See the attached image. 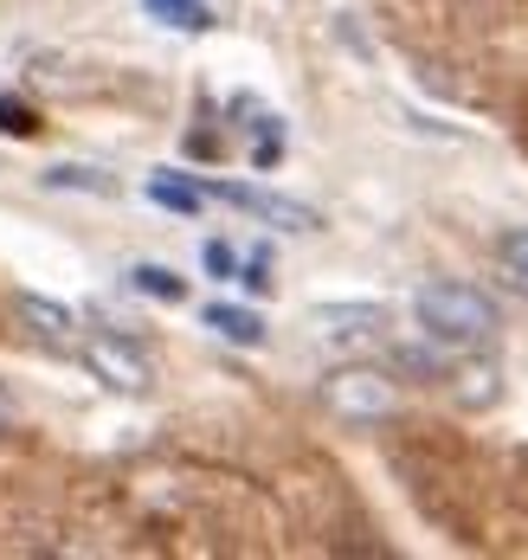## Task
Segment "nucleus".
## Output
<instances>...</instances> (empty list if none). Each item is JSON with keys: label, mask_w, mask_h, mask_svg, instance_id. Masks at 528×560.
Wrapping results in <instances>:
<instances>
[{"label": "nucleus", "mask_w": 528, "mask_h": 560, "mask_svg": "<svg viewBox=\"0 0 528 560\" xmlns=\"http://www.w3.org/2000/svg\"><path fill=\"white\" fill-rule=\"evenodd\" d=\"M412 316H419V329L438 341V348H483V341L503 329L496 303L483 290H470V283H419Z\"/></svg>", "instance_id": "f257e3e1"}, {"label": "nucleus", "mask_w": 528, "mask_h": 560, "mask_svg": "<svg viewBox=\"0 0 528 560\" xmlns=\"http://www.w3.org/2000/svg\"><path fill=\"white\" fill-rule=\"evenodd\" d=\"M322 406L349 425H387V419H400V387L380 368H336L322 381Z\"/></svg>", "instance_id": "f03ea898"}, {"label": "nucleus", "mask_w": 528, "mask_h": 560, "mask_svg": "<svg viewBox=\"0 0 528 560\" xmlns=\"http://www.w3.org/2000/svg\"><path fill=\"white\" fill-rule=\"evenodd\" d=\"M207 200H226V207L251 213V220L284 225V232H316V225H322L303 200H284V194H271V187H245V180H207Z\"/></svg>", "instance_id": "7ed1b4c3"}, {"label": "nucleus", "mask_w": 528, "mask_h": 560, "mask_svg": "<svg viewBox=\"0 0 528 560\" xmlns=\"http://www.w3.org/2000/svg\"><path fill=\"white\" fill-rule=\"evenodd\" d=\"M84 368H91L110 393H149V387H155L149 354H142V348H129L122 336H91V341H84Z\"/></svg>", "instance_id": "20e7f679"}, {"label": "nucleus", "mask_w": 528, "mask_h": 560, "mask_svg": "<svg viewBox=\"0 0 528 560\" xmlns=\"http://www.w3.org/2000/svg\"><path fill=\"white\" fill-rule=\"evenodd\" d=\"M20 329H33L39 341H71L78 336V323H71V310L64 303H52V296H39V290H20Z\"/></svg>", "instance_id": "39448f33"}, {"label": "nucleus", "mask_w": 528, "mask_h": 560, "mask_svg": "<svg viewBox=\"0 0 528 560\" xmlns=\"http://www.w3.org/2000/svg\"><path fill=\"white\" fill-rule=\"evenodd\" d=\"M309 323L322 336H374V329H387V310L380 303H322V310H309Z\"/></svg>", "instance_id": "423d86ee"}, {"label": "nucleus", "mask_w": 528, "mask_h": 560, "mask_svg": "<svg viewBox=\"0 0 528 560\" xmlns=\"http://www.w3.org/2000/svg\"><path fill=\"white\" fill-rule=\"evenodd\" d=\"M200 323H207L220 341H233V348H258V341H265V316L245 310V303H207Z\"/></svg>", "instance_id": "0eeeda50"}, {"label": "nucleus", "mask_w": 528, "mask_h": 560, "mask_svg": "<svg viewBox=\"0 0 528 560\" xmlns=\"http://www.w3.org/2000/svg\"><path fill=\"white\" fill-rule=\"evenodd\" d=\"M149 200H155V207H168V213H187V220H193V213L207 207V187H200V180H187V174H175V168H155V174H149Z\"/></svg>", "instance_id": "6e6552de"}, {"label": "nucleus", "mask_w": 528, "mask_h": 560, "mask_svg": "<svg viewBox=\"0 0 528 560\" xmlns=\"http://www.w3.org/2000/svg\"><path fill=\"white\" fill-rule=\"evenodd\" d=\"M142 13L162 20V26H175V33H213L220 26L207 0H142Z\"/></svg>", "instance_id": "1a4fd4ad"}, {"label": "nucleus", "mask_w": 528, "mask_h": 560, "mask_svg": "<svg viewBox=\"0 0 528 560\" xmlns=\"http://www.w3.org/2000/svg\"><path fill=\"white\" fill-rule=\"evenodd\" d=\"M445 381H451V393H458L465 406H490V399H496V368H490V361H451Z\"/></svg>", "instance_id": "9d476101"}, {"label": "nucleus", "mask_w": 528, "mask_h": 560, "mask_svg": "<svg viewBox=\"0 0 528 560\" xmlns=\"http://www.w3.org/2000/svg\"><path fill=\"white\" fill-rule=\"evenodd\" d=\"M129 290H142L155 303H180L187 296V278H175L168 265H129Z\"/></svg>", "instance_id": "9b49d317"}, {"label": "nucleus", "mask_w": 528, "mask_h": 560, "mask_svg": "<svg viewBox=\"0 0 528 560\" xmlns=\"http://www.w3.org/2000/svg\"><path fill=\"white\" fill-rule=\"evenodd\" d=\"M46 187H78V194H97V200H117V180L104 168H52Z\"/></svg>", "instance_id": "f8f14e48"}, {"label": "nucleus", "mask_w": 528, "mask_h": 560, "mask_svg": "<svg viewBox=\"0 0 528 560\" xmlns=\"http://www.w3.org/2000/svg\"><path fill=\"white\" fill-rule=\"evenodd\" d=\"M496 258H503V278H509V283H516V290L528 296V225H516V232H503Z\"/></svg>", "instance_id": "ddd939ff"}, {"label": "nucleus", "mask_w": 528, "mask_h": 560, "mask_svg": "<svg viewBox=\"0 0 528 560\" xmlns=\"http://www.w3.org/2000/svg\"><path fill=\"white\" fill-rule=\"evenodd\" d=\"M0 136H13V142H26V136H39V116L26 110L20 97H0Z\"/></svg>", "instance_id": "4468645a"}, {"label": "nucleus", "mask_w": 528, "mask_h": 560, "mask_svg": "<svg viewBox=\"0 0 528 560\" xmlns=\"http://www.w3.org/2000/svg\"><path fill=\"white\" fill-rule=\"evenodd\" d=\"M200 265H207V278H238V252L226 245V238H207V252H200Z\"/></svg>", "instance_id": "2eb2a0df"}, {"label": "nucleus", "mask_w": 528, "mask_h": 560, "mask_svg": "<svg viewBox=\"0 0 528 560\" xmlns=\"http://www.w3.org/2000/svg\"><path fill=\"white\" fill-rule=\"evenodd\" d=\"M238 283H245L251 296H265V290H271V258H265V252H251V258L238 265Z\"/></svg>", "instance_id": "dca6fc26"}]
</instances>
